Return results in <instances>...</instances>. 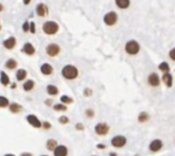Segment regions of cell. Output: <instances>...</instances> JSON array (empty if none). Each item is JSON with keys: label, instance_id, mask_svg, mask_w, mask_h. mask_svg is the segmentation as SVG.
Returning <instances> with one entry per match:
<instances>
[{"label": "cell", "instance_id": "30", "mask_svg": "<svg viewBox=\"0 0 175 156\" xmlns=\"http://www.w3.org/2000/svg\"><path fill=\"white\" fill-rule=\"evenodd\" d=\"M59 122L62 124H69L70 122V118H69L68 116H62L59 117Z\"/></svg>", "mask_w": 175, "mask_h": 156}, {"label": "cell", "instance_id": "19", "mask_svg": "<svg viewBox=\"0 0 175 156\" xmlns=\"http://www.w3.org/2000/svg\"><path fill=\"white\" fill-rule=\"evenodd\" d=\"M34 87H35V82L33 80H27L23 84V88L26 92H30V91H32L33 89H34Z\"/></svg>", "mask_w": 175, "mask_h": 156}, {"label": "cell", "instance_id": "11", "mask_svg": "<svg viewBox=\"0 0 175 156\" xmlns=\"http://www.w3.org/2000/svg\"><path fill=\"white\" fill-rule=\"evenodd\" d=\"M36 13L38 14L39 16H46L48 14V7L46 6V4L44 3H39L37 6H36Z\"/></svg>", "mask_w": 175, "mask_h": 156}, {"label": "cell", "instance_id": "4", "mask_svg": "<svg viewBox=\"0 0 175 156\" xmlns=\"http://www.w3.org/2000/svg\"><path fill=\"white\" fill-rule=\"evenodd\" d=\"M127 143V139L123 135H117L113 137L111 140V145L115 148H123Z\"/></svg>", "mask_w": 175, "mask_h": 156}, {"label": "cell", "instance_id": "26", "mask_svg": "<svg viewBox=\"0 0 175 156\" xmlns=\"http://www.w3.org/2000/svg\"><path fill=\"white\" fill-rule=\"evenodd\" d=\"M10 102L9 100L7 99L5 96H0V108H5V107H8Z\"/></svg>", "mask_w": 175, "mask_h": 156}, {"label": "cell", "instance_id": "21", "mask_svg": "<svg viewBox=\"0 0 175 156\" xmlns=\"http://www.w3.org/2000/svg\"><path fill=\"white\" fill-rule=\"evenodd\" d=\"M57 141L54 140V139H48L46 141V149L48 151H53L57 147Z\"/></svg>", "mask_w": 175, "mask_h": 156}, {"label": "cell", "instance_id": "42", "mask_svg": "<svg viewBox=\"0 0 175 156\" xmlns=\"http://www.w3.org/2000/svg\"><path fill=\"white\" fill-rule=\"evenodd\" d=\"M3 156H16V155H14V154H11V153H7V154L3 155Z\"/></svg>", "mask_w": 175, "mask_h": 156}, {"label": "cell", "instance_id": "44", "mask_svg": "<svg viewBox=\"0 0 175 156\" xmlns=\"http://www.w3.org/2000/svg\"><path fill=\"white\" fill-rule=\"evenodd\" d=\"M3 10V6H2V4L0 3V11H2Z\"/></svg>", "mask_w": 175, "mask_h": 156}, {"label": "cell", "instance_id": "25", "mask_svg": "<svg viewBox=\"0 0 175 156\" xmlns=\"http://www.w3.org/2000/svg\"><path fill=\"white\" fill-rule=\"evenodd\" d=\"M59 100H61V103H63V104H72V103L74 102L73 98H71L70 96L68 95H63L61 96V98H59Z\"/></svg>", "mask_w": 175, "mask_h": 156}, {"label": "cell", "instance_id": "8", "mask_svg": "<svg viewBox=\"0 0 175 156\" xmlns=\"http://www.w3.org/2000/svg\"><path fill=\"white\" fill-rule=\"evenodd\" d=\"M26 121H27L29 122V124H31L33 128H36V129L42 128L41 121H40L36 116H34V114H28L27 117H26Z\"/></svg>", "mask_w": 175, "mask_h": 156}, {"label": "cell", "instance_id": "10", "mask_svg": "<svg viewBox=\"0 0 175 156\" xmlns=\"http://www.w3.org/2000/svg\"><path fill=\"white\" fill-rule=\"evenodd\" d=\"M163 148V142L159 139H155L153 140L152 142L150 143V146H148V149H150L152 152H158Z\"/></svg>", "mask_w": 175, "mask_h": 156}, {"label": "cell", "instance_id": "32", "mask_svg": "<svg viewBox=\"0 0 175 156\" xmlns=\"http://www.w3.org/2000/svg\"><path fill=\"white\" fill-rule=\"evenodd\" d=\"M23 31L24 32H30V23H28V21H25L23 25Z\"/></svg>", "mask_w": 175, "mask_h": 156}, {"label": "cell", "instance_id": "3", "mask_svg": "<svg viewBox=\"0 0 175 156\" xmlns=\"http://www.w3.org/2000/svg\"><path fill=\"white\" fill-rule=\"evenodd\" d=\"M139 49H140L139 44H138V43L136 42V41H134V40L128 41V42L126 43V45H125V51L130 55L137 54L138 52H139Z\"/></svg>", "mask_w": 175, "mask_h": 156}, {"label": "cell", "instance_id": "16", "mask_svg": "<svg viewBox=\"0 0 175 156\" xmlns=\"http://www.w3.org/2000/svg\"><path fill=\"white\" fill-rule=\"evenodd\" d=\"M162 80L164 82V84L167 86L168 88H171L172 87V84H173V78H172L171 74L170 73H166L164 74L162 77Z\"/></svg>", "mask_w": 175, "mask_h": 156}, {"label": "cell", "instance_id": "9", "mask_svg": "<svg viewBox=\"0 0 175 156\" xmlns=\"http://www.w3.org/2000/svg\"><path fill=\"white\" fill-rule=\"evenodd\" d=\"M148 83L151 87H159L161 80H160V77L158 76V74L152 73L148 77Z\"/></svg>", "mask_w": 175, "mask_h": 156}, {"label": "cell", "instance_id": "7", "mask_svg": "<svg viewBox=\"0 0 175 156\" xmlns=\"http://www.w3.org/2000/svg\"><path fill=\"white\" fill-rule=\"evenodd\" d=\"M118 20V15L115 11H110L104 16V21L107 26H114L117 23Z\"/></svg>", "mask_w": 175, "mask_h": 156}, {"label": "cell", "instance_id": "46", "mask_svg": "<svg viewBox=\"0 0 175 156\" xmlns=\"http://www.w3.org/2000/svg\"><path fill=\"white\" fill-rule=\"evenodd\" d=\"M92 156H98V155H92Z\"/></svg>", "mask_w": 175, "mask_h": 156}, {"label": "cell", "instance_id": "41", "mask_svg": "<svg viewBox=\"0 0 175 156\" xmlns=\"http://www.w3.org/2000/svg\"><path fill=\"white\" fill-rule=\"evenodd\" d=\"M23 1H24V3H25L26 5H28V4L31 2V0H23Z\"/></svg>", "mask_w": 175, "mask_h": 156}, {"label": "cell", "instance_id": "47", "mask_svg": "<svg viewBox=\"0 0 175 156\" xmlns=\"http://www.w3.org/2000/svg\"><path fill=\"white\" fill-rule=\"evenodd\" d=\"M0 30H1V26H0Z\"/></svg>", "mask_w": 175, "mask_h": 156}, {"label": "cell", "instance_id": "2", "mask_svg": "<svg viewBox=\"0 0 175 156\" xmlns=\"http://www.w3.org/2000/svg\"><path fill=\"white\" fill-rule=\"evenodd\" d=\"M43 32L45 33L46 35H54L59 32V27L57 25V23L53 21H48L46 23L43 24V27H42Z\"/></svg>", "mask_w": 175, "mask_h": 156}, {"label": "cell", "instance_id": "45", "mask_svg": "<svg viewBox=\"0 0 175 156\" xmlns=\"http://www.w3.org/2000/svg\"><path fill=\"white\" fill-rule=\"evenodd\" d=\"M40 156H48V155H40Z\"/></svg>", "mask_w": 175, "mask_h": 156}, {"label": "cell", "instance_id": "14", "mask_svg": "<svg viewBox=\"0 0 175 156\" xmlns=\"http://www.w3.org/2000/svg\"><path fill=\"white\" fill-rule=\"evenodd\" d=\"M22 52H24V53H26L27 55H34L36 50H35V47L33 46L31 43H26L25 45L22 48Z\"/></svg>", "mask_w": 175, "mask_h": 156}, {"label": "cell", "instance_id": "1", "mask_svg": "<svg viewBox=\"0 0 175 156\" xmlns=\"http://www.w3.org/2000/svg\"><path fill=\"white\" fill-rule=\"evenodd\" d=\"M79 75V71L76 66L72 65V64H68L65 65L62 68V76L64 77L66 80H75Z\"/></svg>", "mask_w": 175, "mask_h": 156}, {"label": "cell", "instance_id": "27", "mask_svg": "<svg viewBox=\"0 0 175 156\" xmlns=\"http://www.w3.org/2000/svg\"><path fill=\"white\" fill-rule=\"evenodd\" d=\"M148 119H150V114L145 111L140 112L139 116H138V121L139 122H147Z\"/></svg>", "mask_w": 175, "mask_h": 156}, {"label": "cell", "instance_id": "37", "mask_svg": "<svg viewBox=\"0 0 175 156\" xmlns=\"http://www.w3.org/2000/svg\"><path fill=\"white\" fill-rule=\"evenodd\" d=\"M76 129H77L78 131H83V130H84V126H83L81 122H78V124H76Z\"/></svg>", "mask_w": 175, "mask_h": 156}, {"label": "cell", "instance_id": "17", "mask_svg": "<svg viewBox=\"0 0 175 156\" xmlns=\"http://www.w3.org/2000/svg\"><path fill=\"white\" fill-rule=\"evenodd\" d=\"M9 108V111L13 112V113H20V112L23 110V106H22L21 104H19V103H10L8 106Z\"/></svg>", "mask_w": 175, "mask_h": 156}, {"label": "cell", "instance_id": "43", "mask_svg": "<svg viewBox=\"0 0 175 156\" xmlns=\"http://www.w3.org/2000/svg\"><path fill=\"white\" fill-rule=\"evenodd\" d=\"M110 156H117V154L115 152H112V153H110Z\"/></svg>", "mask_w": 175, "mask_h": 156}, {"label": "cell", "instance_id": "35", "mask_svg": "<svg viewBox=\"0 0 175 156\" xmlns=\"http://www.w3.org/2000/svg\"><path fill=\"white\" fill-rule=\"evenodd\" d=\"M169 57L172 59V60H174V61H175V47L173 48V49L170 50V52H169Z\"/></svg>", "mask_w": 175, "mask_h": 156}, {"label": "cell", "instance_id": "18", "mask_svg": "<svg viewBox=\"0 0 175 156\" xmlns=\"http://www.w3.org/2000/svg\"><path fill=\"white\" fill-rule=\"evenodd\" d=\"M27 75H28V73H27V71H26V69L20 68V69H18V71H16V80H18L19 82H22V81H24L26 78H27Z\"/></svg>", "mask_w": 175, "mask_h": 156}, {"label": "cell", "instance_id": "40", "mask_svg": "<svg viewBox=\"0 0 175 156\" xmlns=\"http://www.w3.org/2000/svg\"><path fill=\"white\" fill-rule=\"evenodd\" d=\"M97 148H98V149H105V146L104 145V144H98V145H97Z\"/></svg>", "mask_w": 175, "mask_h": 156}, {"label": "cell", "instance_id": "22", "mask_svg": "<svg viewBox=\"0 0 175 156\" xmlns=\"http://www.w3.org/2000/svg\"><path fill=\"white\" fill-rule=\"evenodd\" d=\"M0 83L3 86H7L10 83V79H9V77L5 74V71H1V73H0Z\"/></svg>", "mask_w": 175, "mask_h": 156}, {"label": "cell", "instance_id": "34", "mask_svg": "<svg viewBox=\"0 0 175 156\" xmlns=\"http://www.w3.org/2000/svg\"><path fill=\"white\" fill-rule=\"evenodd\" d=\"M30 32L32 33V34H35L36 33V26H35L34 21H31L30 23Z\"/></svg>", "mask_w": 175, "mask_h": 156}, {"label": "cell", "instance_id": "20", "mask_svg": "<svg viewBox=\"0 0 175 156\" xmlns=\"http://www.w3.org/2000/svg\"><path fill=\"white\" fill-rule=\"evenodd\" d=\"M46 92L50 96H56L59 94V88L54 85H47L46 86Z\"/></svg>", "mask_w": 175, "mask_h": 156}, {"label": "cell", "instance_id": "12", "mask_svg": "<svg viewBox=\"0 0 175 156\" xmlns=\"http://www.w3.org/2000/svg\"><path fill=\"white\" fill-rule=\"evenodd\" d=\"M54 156H68V148L65 145H57V147L53 150Z\"/></svg>", "mask_w": 175, "mask_h": 156}, {"label": "cell", "instance_id": "15", "mask_svg": "<svg viewBox=\"0 0 175 156\" xmlns=\"http://www.w3.org/2000/svg\"><path fill=\"white\" fill-rule=\"evenodd\" d=\"M40 71H41V74H43L44 76H50L53 73V68L49 63H43L41 68H40Z\"/></svg>", "mask_w": 175, "mask_h": 156}, {"label": "cell", "instance_id": "24", "mask_svg": "<svg viewBox=\"0 0 175 156\" xmlns=\"http://www.w3.org/2000/svg\"><path fill=\"white\" fill-rule=\"evenodd\" d=\"M116 4H117V6H118L119 8L125 9L129 6L130 1H129V0H116Z\"/></svg>", "mask_w": 175, "mask_h": 156}, {"label": "cell", "instance_id": "39", "mask_svg": "<svg viewBox=\"0 0 175 156\" xmlns=\"http://www.w3.org/2000/svg\"><path fill=\"white\" fill-rule=\"evenodd\" d=\"M20 156H33V154L30 152H23Z\"/></svg>", "mask_w": 175, "mask_h": 156}, {"label": "cell", "instance_id": "31", "mask_svg": "<svg viewBox=\"0 0 175 156\" xmlns=\"http://www.w3.org/2000/svg\"><path fill=\"white\" fill-rule=\"evenodd\" d=\"M85 116L87 117H89V118H92V117L94 116V110L90 109V108L86 109L85 110Z\"/></svg>", "mask_w": 175, "mask_h": 156}, {"label": "cell", "instance_id": "38", "mask_svg": "<svg viewBox=\"0 0 175 156\" xmlns=\"http://www.w3.org/2000/svg\"><path fill=\"white\" fill-rule=\"evenodd\" d=\"M45 104H46L47 106H50V105L52 104V99H46L45 100Z\"/></svg>", "mask_w": 175, "mask_h": 156}, {"label": "cell", "instance_id": "29", "mask_svg": "<svg viewBox=\"0 0 175 156\" xmlns=\"http://www.w3.org/2000/svg\"><path fill=\"white\" fill-rule=\"evenodd\" d=\"M53 109L56 110V111L59 112V111H66L67 109V106L63 103H57V104H54L53 105Z\"/></svg>", "mask_w": 175, "mask_h": 156}, {"label": "cell", "instance_id": "23", "mask_svg": "<svg viewBox=\"0 0 175 156\" xmlns=\"http://www.w3.org/2000/svg\"><path fill=\"white\" fill-rule=\"evenodd\" d=\"M16 66H18V62H16V59L10 58V59H8V60L5 61V68H8V69H10V71H11V69L16 68Z\"/></svg>", "mask_w": 175, "mask_h": 156}, {"label": "cell", "instance_id": "13", "mask_svg": "<svg viewBox=\"0 0 175 156\" xmlns=\"http://www.w3.org/2000/svg\"><path fill=\"white\" fill-rule=\"evenodd\" d=\"M16 39L14 37H13V36L3 41V46L8 50L13 49L14 46H16Z\"/></svg>", "mask_w": 175, "mask_h": 156}, {"label": "cell", "instance_id": "5", "mask_svg": "<svg viewBox=\"0 0 175 156\" xmlns=\"http://www.w3.org/2000/svg\"><path fill=\"white\" fill-rule=\"evenodd\" d=\"M94 132L98 136H105L109 134L110 127H109V124H105V122H98V124H95V127H94Z\"/></svg>", "mask_w": 175, "mask_h": 156}, {"label": "cell", "instance_id": "36", "mask_svg": "<svg viewBox=\"0 0 175 156\" xmlns=\"http://www.w3.org/2000/svg\"><path fill=\"white\" fill-rule=\"evenodd\" d=\"M91 94H92V91H91L89 88H86L84 90V95L86 97H89V96H91Z\"/></svg>", "mask_w": 175, "mask_h": 156}, {"label": "cell", "instance_id": "28", "mask_svg": "<svg viewBox=\"0 0 175 156\" xmlns=\"http://www.w3.org/2000/svg\"><path fill=\"white\" fill-rule=\"evenodd\" d=\"M158 68H159L160 71H163V73H164V74L169 73V71H170V66H169V64L167 63L166 61H163L162 63H160Z\"/></svg>", "mask_w": 175, "mask_h": 156}, {"label": "cell", "instance_id": "6", "mask_svg": "<svg viewBox=\"0 0 175 156\" xmlns=\"http://www.w3.org/2000/svg\"><path fill=\"white\" fill-rule=\"evenodd\" d=\"M45 51H46L47 55H49L50 57H54L57 56L61 52V47L59 46L56 43H50L45 48Z\"/></svg>", "mask_w": 175, "mask_h": 156}, {"label": "cell", "instance_id": "33", "mask_svg": "<svg viewBox=\"0 0 175 156\" xmlns=\"http://www.w3.org/2000/svg\"><path fill=\"white\" fill-rule=\"evenodd\" d=\"M42 128L44 129V130H50L51 129V124L50 122H48V121H43L42 122Z\"/></svg>", "mask_w": 175, "mask_h": 156}]
</instances>
